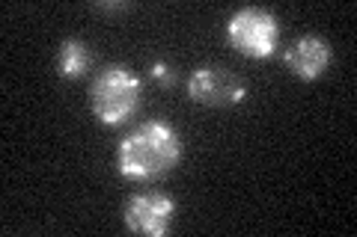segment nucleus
<instances>
[{"label": "nucleus", "instance_id": "obj_1", "mask_svg": "<svg viewBox=\"0 0 357 237\" xmlns=\"http://www.w3.org/2000/svg\"><path fill=\"white\" fill-rule=\"evenodd\" d=\"M182 161V137L164 119H149L119 140L116 166L128 181H158Z\"/></svg>", "mask_w": 357, "mask_h": 237}, {"label": "nucleus", "instance_id": "obj_2", "mask_svg": "<svg viewBox=\"0 0 357 237\" xmlns=\"http://www.w3.org/2000/svg\"><path fill=\"white\" fill-rule=\"evenodd\" d=\"M143 83L126 65H107L89 86V107L105 125H122L140 107Z\"/></svg>", "mask_w": 357, "mask_h": 237}, {"label": "nucleus", "instance_id": "obj_3", "mask_svg": "<svg viewBox=\"0 0 357 237\" xmlns=\"http://www.w3.org/2000/svg\"><path fill=\"white\" fill-rule=\"evenodd\" d=\"M227 39L238 54L250 56V60H265L277 51L280 24L268 9L244 6L227 21Z\"/></svg>", "mask_w": 357, "mask_h": 237}, {"label": "nucleus", "instance_id": "obj_4", "mask_svg": "<svg viewBox=\"0 0 357 237\" xmlns=\"http://www.w3.org/2000/svg\"><path fill=\"white\" fill-rule=\"evenodd\" d=\"M188 98L203 107H232L241 104L248 89L236 72L223 69V65H199L188 77Z\"/></svg>", "mask_w": 357, "mask_h": 237}, {"label": "nucleus", "instance_id": "obj_5", "mask_svg": "<svg viewBox=\"0 0 357 237\" xmlns=\"http://www.w3.org/2000/svg\"><path fill=\"white\" fill-rule=\"evenodd\" d=\"M176 202L164 193H137L126 202V225L137 234L161 237L170 231Z\"/></svg>", "mask_w": 357, "mask_h": 237}, {"label": "nucleus", "instance_id": "obj_6", "mask_svg": "<svg viewBox=\"0 0 357 237\" xmlns=\"http://www.w3.org/2000/svg\"><path fill=\"white\" fill-rule=\"evenodd\" d=\"M331 44L321 36H301L292 42V48L283 51V63L289 65V72L301 81H319L331 65Z\"/></svg>", "mask_w": 357, "mask_h": 237}, {"label": "nucleus", "instance_id": "obj_7", "mask_svg": "<svg viewBox=\"0 0 357 237\" xmlns=\"http://www.w3.org/2000/svg\"><path fill=\"white\" fill-rule=\"evenodd\" d=\"M89 65H93V51L84 39H66L60 42L57 51V74L66 77V81H75L81 77Z\"/></svg>", "mask_w": 357, "mask_h": 237}, {"label": "nucleus", "instance_id": "obj_8", "mask_svg": "<svg viewBox=\"0 0 357 237\" xmlns=\"http://www.w3.org/2000/svg\"><path fill=\"white\" fill-rule=\"evenodd\" d=\"M149 77L155 83H158L161 89H173L176 86V74H173V69L167 65L164 60H155L152 65H149Z\"/></svg>", "mask_w": 357, "mask_h": 237}, {"label": "nucleus", "instance_id": "obj_9", "mask_svg": "<svg viewBox=\"0 0 357 237\" xmlns=\"http://www.w3.org/2000/svg\"><path fill=\"white\" fill-rule=\"evenodd\" d=\"M98 13H126V9H131L128 3H96Z\"/></svg>", "mask_w": 357, "mask_h": 237}]
</instances>
